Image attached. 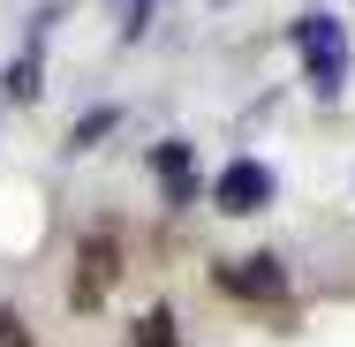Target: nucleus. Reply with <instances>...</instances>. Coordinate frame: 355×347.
<instances>
[{
	"label": "nucleus",
	"instance_id": "obj_1",
	"mask_svg": "<svg viewBox=\"0 0 355 347\" xmlns=\"http://www.w3.org/2000/svg\"><path fill=\"white\" fill-rule=\"evenodd\" d=\"M295 53H302V69H310V83H318L325 98L348 83V30H340L333 15H302V23H295Z\"/></svg>",
	"mask_w": 355,
	"mask_h": 347
},
{
	"label": "nucleus",
	"instance_id": "obj_2",
	"mask_svg": "<svg viewBox=\"0 0 355 347\" xmlns=\"http://www.w3.org/2000/svg\"><path fill=\"white\" fill-rule=\"evenodd\" d=\"M212 287H219V294H234V302H287L280 257H219V265H212Z\"/></svg>",
	"mask_w": 355,
	"mask_h": 347
},
{
	"label": "nucleus",
	"instance_id": "obj_3",
	"mask_svg": "<svg viewBox=\"0 0 355 347\" xmlns=\"http://www.w3.org/2000/svg\"><path fill=\"white\" fill-rule=\"evenodd\" d=\"M212 197H219V211H227V219L265 211V204H272V166H265V159H234V166L212 181Z\"/></svg>",
	"mask_w": 355,
	"mask_h": 347
},
{
	"label": "nucleus",
	"instance_id": "obj_5",
	"mask_svg": "<svg viewBox=\"0 0 355 347\" xmlns=\"http://www.w3.org/2000/svg\"><path fill=\"white\" fill-rule=\"evenodd\" d=\"M151 174L166 181L174 204H189V189H197V159H189V143H159V151H151Z\"/></svg>",
	"mask_w": 355,
	"mask_h": 347
},
{
	"label": "nucleus",
	"instance_id": "obj_7",
	"mask_svg": "<svg viewBox=\"0 0 355 347\" xmlns=\"http://www.w3.org/2000/svg\"><path fill=\"white\" fill-rule=\"evenodd\" d=\"M0 347H31V325H23L8 302H0Z\"/></svg>",
	"mask_w": 355,
	"mask_h": 347
},
{
	"label": "nucleus",
	"instance_id": "obj_8",
	"mask_svg": "<svg viewBox=\"0 0 355 347\" xmlns=\"http://www.w3.org/2000/svg\"><path fill=\"white\" fill-rule=\"evenodd\" d=\"M144 30V0H121V38H137Z\"/></svg>",
	"mask_w": 355,
	"mask_h": 347
},
{
	"label": "nucleus",
	"instance_id": "obj_4",
	"mask_svg": "<svg viewBox=\"0 0 355 347\" xmlns=\"http://www.w3.org/2000/svg\"><path fill=\"white\" fill-rule=\"evenodd\" d=\"M83 272H76V310H98L106 302V287L121 279V249H114V234H83V257H76Z\"/></svg>",
	"mask_w": 355,
	"mask_h": 347
},
{
	"label": "nucleus",
	"instance_id": "obj_6",
	"mask_svg": "<svg viewBox=\"0 0 355 347\" xmlns=\"http://www.w3.org/2000/svg\"><path fill=\"white\" fill-rule=\"evenodd\" d=\"M137 347H182V332H174V317H166V310H151V317L137 325Z\"/></svg>",
	"mask_w": 355,
	"mask_h": 347
}]
</instances>
